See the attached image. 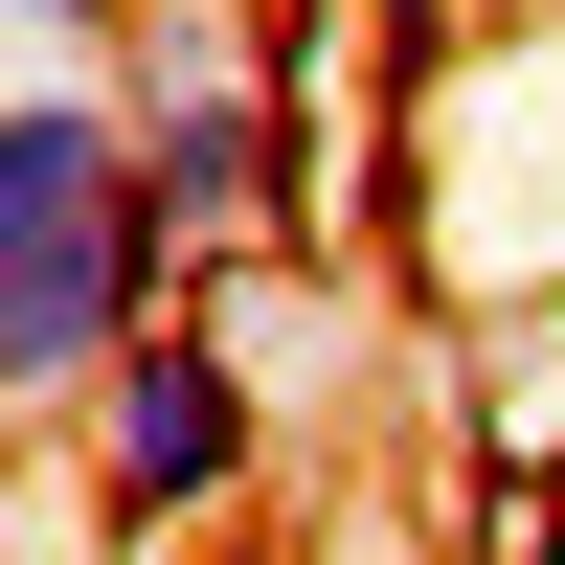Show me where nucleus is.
Returning a JSON list of instances; mask_svg holds the SVG:
<instances>
[{
    "mask_svg": "<svg viewBox=\"0 0 565 565\" xmlns=\"http://www.w3.org/2000/svg\"><path fill=\"white\" fill-rule=\"evenodd\" d=\"M0 23H23V45H136L159 0H0Z\"/></svg>",
    "mask_w": 565,
    "mask_h": 565,
    "instance_id": "20e7f679",
    "label": "nucleus"
},
{
    "mask_svg": "<svg viewBox=\"0 0 565 565\" xmlns=\"http://www.w3.org/2000/svg\"><path fill=\"white\" fill-rule=\"evenodd\" d=\"M45 452H68V498H90V521L181 543V521H226V498L271 476V407H249V362H226V317H181V295H159V317L114 340V385H90Z\"/></svg>",
    "mask_w": 565,
    "mask_h": 565,
    "instance_id": "7ed1b4c3",
    "label": "nucleus"
},
{
    "mask_svg": "<svg viewBox=\"0 0 565 565\" xmlns=\"http://www.w3.org/2000/svg\"><path fill=\"white\" fill-rule=\"evenodd\" d=\"M159 295H181V249H159V181H136L114 45H23V90H0V407L68 430Z\"/></svg>",
    "mask_w": 565,
    "mask_h": 565,
    "instance_id": "f257e3e1",
    "label": "nucleus"
},
{
    "mask_svg": "<svg viewBox=\"0 0 565 565\" xmlns=\"http://www.w3.org/2000/svg\"><path fill=\"white\" fill-rule=\"evenodd\" d=\"M114 90H136V181H159V249L181 271L204 249H317V136H295L271 68H226L204 0H159V23L114 45Z\"/></svg>",
    "mask_w": 565,
    "mask_h": 565,
    "instance_id": "f03ea898",
    "label": "nucleus"
}]
</instances>
